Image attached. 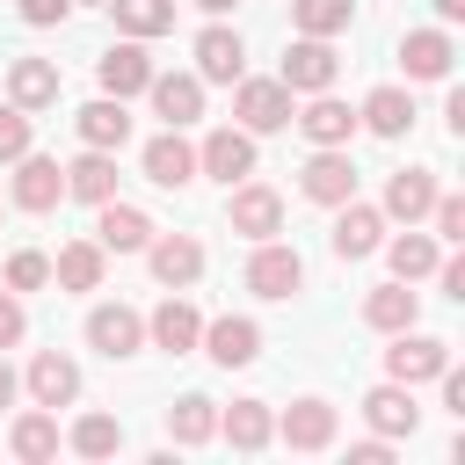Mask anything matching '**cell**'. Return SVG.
Listing matches in <instances>:
<instances>
[{"label":"cell","mask_w":465,"mask_h":465,"mask_svg":"<svg viewBox=\"0 0 465 465\" xmlns=\"http://www.w3.org/2000/svg\"><path fill=\"white\" fill-rule=\"evenodd\" d=\"M247 291H254V298H291V291H305V262H298V247H283V240H254Z\"/></svg>","instance_id":"1"},{"label":"cell","mask_w":465,"mask_h":465,"mask_svg":"<svg viewBox=\"0 0 465 465\" xmlns=\"http://www.w3.org/2000/svg\"><path fill=\"white\" fill-rule=\"evenodd\" d=\"M334 73H341V58H334V44L327 36H298L291 51H283V87L291 94H320V87H334Z\"/></svg>","instance_id":"2"},{"label":"cell","mask_w":465,"mask_h":465,"mask_svg":"<svg viewBox=\"0 0 465 465\" xmlns=\"http://www.w3.org/2000/svg\"><path fill=\"white\" fill-rule=\"evenodd\" d=\"M225 225H232L240 240H276V232H283V196L262 189V182H240L232 203H225Z\"/></svg>","instance_id":"3"},{"label":"cell","mask_w":465,"mask_h":465,"mask_svg":"<svg viewBox=\"0 0 465 465\" xmlns=\"http://www.w3.org/2000/svg\"><path fill=\"white\" fill-rule=\"evenodd\" d=\"M443 363H450V341L414 334V327H400L392 349H385V378H400V385H421V378H436Z\"/></svg>","instance_id":"4"},{"label":"cell","mask_w":465,"mask_h":465,"mask_svg":"<svg viewBox=\"0 0 465 465\" xmlns=\"http://www.w3.org/2000/svg\"><path fill=\"white\" fill-rule=\"evenodd\" d=\"M94 73H102V94H116V102H131V94H145V80H153V58H145V36H124V44H109Z\"/></svg>","instance_id":"5"},{"label":"cell","mask_w":465,"mask_h":465,"mask_svg":"<svg viewBox=\"0 0 465 465\" xmlns=\"http://www.w3.org/2000/svg\"><path fill=\"white\" fill-rule=\"evenodd\" d=\"M232 116H240V131H283L291 124V87L283 80H240Z\"/></svg>","instance_id":"6"},{"label":"cell","mask_w":465,"mask_h":465,"mask_svg":"<svg viewBox=\"0 0 465 465\" xmlns=\"http://www.w3.org/2000/svg\"><path fill=\"white\" fill-rule=\"evenodd\" d=\"M298 189H305L312 203H349V196H356V167H349V153H341V145H320V153L298 167Z\"/></svg>","instance_id":"7"},{"label":"cell","mask_w":465,"mask_h":465,"mask_svg":"<svg viewBox=\"0 0 465 465\" xmlns=\"http://www.w3.org/2000/svg\"><path fill=\"white\" fill-rule=\"evenodd\" d=\"M138 341H145V320H138L131 305H94V312H87V349H102L109 363L138 356Z\"/></svg>","instance_id":"8"},{"label":"cell","mask_w":465,"mask_h":465,"mask_svg":"<svg viewBox=\"0 0 465 465\" xmlns=\"http://www.w3.org/2000/svg\"><path fill=\"white\" fill-rule=\"evenodd\" d=\"M341 218H334V254L341 262H363V254H378L385 247V211H371V203H334Z\"/></svg>","instance_id":"9"},{"label":"cell","mask_w":465,"mask_h":465,"mask_svg":"<svg viewBox=\"0 0 465 465\" xmlns=\"http://www.w3.org/2000/svg\"><path fill=\"white\" fill-rule=\"evenodd\" d=\"M145 94H153V109L167 116V131H182V124L203 116V80H196V73H153Z\"/></svg>","instance_id":"10"},{"label":"cell","mask_w":465,"mask_h":465,"mask_svg":"<svg viewBox=\"0 0 465 465\" xmlns=\"http://www.w3.org/2000/svg\"><path fill=\"white\" fill-rule=\"evenodd\" d=\"M291 124H298L312 145H349V138H356V109H349V102H334L327 87H320L305 109H291Z\"/></svg>","instance_id":"11"},{"label":"cell","mask_w":465,"mask_h":465,"mask_svg":"<svg viewBox=\"0 0 465 465\" xmlns=\"http://www.w3.org/2000/svg\"><path fill=\"white\" fill-rule=\"evenodd\" d=\"M196 167H203V174H218V182L232 189V182H247V174H254V138H247V131H211V138L196 145Z\"/></svg>","instance_id":"12"},{"label":"cell","mask_w":465,"mask_h":465,"mask_svg":"<svg viewBox=\"0 0 465 465\" xmlns=\"http://www.w3.org/2000/svg\"><path fill=\"white\" fill-rule=\"evenodd\" d=\"M196 341H203V356H211V363H225V371H240V363H254V356H262V327H254V320H232V312H225V320H211Z\"/></svg>","instance_id":"13"},{"label":"cell","mask_w":465,"mask_h":465,"mask_svg":"<svg viewBox=\"0 0 465 465\" xmlns=\"http://www.w3.org/2000/svg\"><path fill=\"white\" fill-rule=\"evenodd\" d=\"M58 196H65V167L44 160V153H22V160H15V203H22V211H51Z\"/></svg>","instance_id":"14"},{"label":"cell","mask_w":465,"mask_h":465,"mask_svg":"<svg viewBox=\"0 0 465 465\" xmlns=\"http://www.w3.org/2000/svg\"><path fill=\"white\" fill-rule=\"evenodd\" d=\"M145 240H153V218L109 196V203H102V218H94V247H102V254H138Z\"/></svg>","instance_id":"15"},{"label":"cell","mask_w":465,"mask_h":465,"mask_svg":"<svg viewBox=\"0 0 465 465\" xmlns=\"http://www.w3.org/2000/svg\"><path fill=\"white\" fill-rule=\"evenodd\" d=\"M145 262H153V276H160L167 291H182V283H196V276H203V247H196L189 232H167V240H145Z\"/></svg>","instance_id":"16"},{"label":"cell","mask_w":465,"mask_h":465,"mask_svg":"<svg viewBox=\"0 0 465 465\" xmlns=\"http://www.w3.org/2000/svg\"><path fill=\"white\" fill-rule=\"evenodd\" d=\"M29 400H36V407H73V400H80V363L58 356V349H44V356L29 363Z\"/></svg>","instance_id":"17"},{"label":"cell","mask_w":465,"mask_h":465,"mask_svg":"<svg viewBox=\"0 0 465 465\" xmlns=\"http://www.w3.org/2000/svg\"><path fill=\"white\" fill-rule=\"evenodd\" d=\"M363 421H371L378 436H414V429H421V407H414V385H400V378H392V385H378V392L363 400Z\"/></svg>","instance_id":"18"},{"label":"cell","mask_w":465,"mask_h":465,"mask_svg":"<svg viewBox=\"0 0 465 465\" xmlns=\"http://www.w3.org/2000/svg\"><path fill=\"white\" fill-rule=\"evenodd\" d=\"M276 436H283L291 450H327V443H334V407H327V400H291L283 421H276Z\"/></svg>","instance_id":"19"},{"label":"cell","mask_w":465,"mask_h":465,"mask_svg":"<svg viewBox=\"0 0 465 465\" xmlns=\"http://www.w3.org/2000/svg\"><path fill=\"white\" fill-rule=\"evenodd\" d=\"M240 65H247V44H240V29L211 22V29L196 36V80H240Z\"/></svg>","instance_id":"20"},{"label":"cell","mask_w":465,"mask_h":465,"mask_svg":"<svg viewBox=\"0 0 465 465\" xmlns=\"http://www.w3.org/2000/svg\"><path fill=\"white\" fill-rule=\"evenodd\" d=\"M145 182L189 189V182H196V145H182V131H160V138L145 145Z\"/></svg>","instance_id":"21"},{"label":"cell","mask_w":465,"mask_h":465,"mask_svg":"<svg viewBox=\"0 0 465 465\" xmlns=\"http://www.w3.org/2000/svg\"><path fill=\"white\" fill-rule=\"evenodd\" d=\"M145 334H153L167 356H189V349H196V334H203V312H196L189 298H160V312L145 320Z\"/></svg>","instance_id":"22"},{"label":"cell","mask_w":465,"mask_h":465,"mask_svg":"<svg viewBox=\"0 0 465 465\" xmlns=\"http://www.w3.org/2000/svg\"><path fill=\"white\" fill-rule=\"evenodd\" d=\"M7 102L15 109H51L58 102V65L51 58H15L7 65Z\"/></svg>","instance_id":"23"},{"label":"cell","mask_w":465,"mask_h":465,"mask_svg":"<svg viewBox=\"0 0 465 465\" xmlns=\"http://www.w3.org/2000/svg\"><path fill=\"white\" fill-rule=\"evenodd\" d=\"M363 320H371L378 334H400V327H414V320H421V291H407V283L392 276V283H378V291L363 298Z\"/></svg>","instance_id":"24"},{"label":"cell","mask_w":465,"mask_h":465,"mask_svg":"<svg viewBox=\"0 0 465 465\" xmlns=\"http://www.w3.org/2000/svg\"><path fill=\"white\" fill-rule=\"evenodd\" d=\"M400 65H407V80H443L450 73V36L443 29H407L400 36Z\"/></svg>","instance_id":"25"},{"label":"cell","mask_w":465,"mask_h":465,"mask_svg":"<svg viewBox=\"0 0 465 465\" xmlns=\"http://www.w3.org/2000/svg\"><path fill=\"white\" fill-rule=\"evenodd\" d=\"M65 196H80V203H109V196H116V160H109L102 145H87V153L65 167Z\"/></svg>","instance_id":"26"},{"label":"cell","mask_w":465,"mask_h":465,"mask_svg":"<svg viewBox=\"0 0 465 465\" xmlns=\"http://www.w3.org/2000/svg\"><path fill=\"white\" fill-rule=\"evenodd\" d=\"M429 203H436V174L429 167H400L392 182H385V218H429Z\"/></svg>","instance_id":"27"},{"label":"cell","mask_w":465,"mask_h":465,"mask_svg":"<svg viewBox=\"0 0 465 465\" xmlns=\"http://www.w3.org/2000/svg\"><path fill=\"white\" fill-rule=\"evenodd\" d=\"M218 429H225V443H232V450H262V443L276 436V414H269L262 400H232V407L218 414Z\"/></svg>","instance_id":"28"},{"label":"cell","mask_w":465,"mask_h":465,"mask_svg":"<svg viewBox=\"0 0 465 465\" xmlns=\"http://www.w3.org/2000/svg\"><path fill=\"white\" fill-rule=\"evenodd\" d=\"M7 450H15L22 465H44V458H58V414H51V407L22 414V421L7 429Z\"/></svg>","instance_id":"29"},{"label":"cell","mask_w":465,"mask_h":465,"mask_svg":"<svg viewBox=\"0 0 465 465\" xmlns=\"http://www.w3.org/2000/svg\"><path fill=\"white\" fill-rule=\"evenodd\" d=\"M356 124H371L378 138H400V131L414 124V102H407V87H371V94H363V109H356Z\"/></svg>","instance_id":"30"},{"label":"cell","mask_w":465,"mask_h":465,"mask_svg":"<svg viewBox=\"0 0 465 465\" xmlns=\"http://www.w3.org/2000/svg\"><path fill=\"white\" fill-rule=\"evenodd\" d=\"M73 124H80V138H87V145H102V153H116V145L131 138V116H124V102H116V94L87 102V109H80Z\"/></svg>","instance_id":"31"},{"label":"cell","mask_w":465,"mask_h":465,"mask_svg":"<svg viewBox=\"0 0 465 465\" xmlns=\"http://www.w3.org/2000/svg\"><path fill=\"white\" fill-rule=\"evenodd\" d=\"M167 436H174V443H211V436H218V407H211L203 392H182V400L167 407Z\"/></svg>","instance_id":"32"},{"label":"cell","mask_w":465,"mask_h":465,"mask_svg":"<svg viewBox=\"0 0 465 465\" xmlns=\"http://www.w3.org/2000/svg\"><path fill=\"white\" fill-rule=\"evenodd\" d=\"M102 7L116 15L124 36H167L174 29V0H102Z\"/></svg>","instance_id":"33"},{"label":"cell","mask_w":465,"mask_h":465,"mask_svg":"<svg viewBox=\"0 0 465 465\" xmlns=\"http://www.w3.org/2000/svg\"><path fill=\"white\" fill-rule=\"evenodd\" d=\"M51 276H58L65 291H102V247H94V240H73V247H58Z\"/></svg>","instance_id":"34"},{"label":"cell","mask_w":465,"mask_h":465,"mask_svg":"<svg viewBox=\"0 0 465 465\" xmlns=\"http://www.w3.org/2000/svg\"><path fill=\"white\" fill-rule=\"evenodd\" d=\"M349 15H356V0H291L298 36H341V29H349Z\"/></svg>","instance_id":"35"},{"label":"cell","mask_w":465,"mask_h":465,"mask_svg":"<svg viewBox=\"0 0 465 465\" xmlns=\"http://www.w3.org/2000/svg\"><path fill=\"white\" fill-rule=\"evenodd\" d=\"M385 254H392V276H400V283H421V276H429V269L443 262V254H436V240H421L414 225H407V232H400V240H392Z\"/></svg>","instance_id":"36"},{"label":"cell","mask_w":465,"mask_h":465,"mask_svg":"<svg viewBox=\"0 0 465 465\" xmlns=\"http://www.w3.org/2000/svg\"><path fill=\"white\" fill-rule=\"evenodd\" d=\"M73 450H80V458L124 450V421H116V414H80V421H73Z\"/></svg>","instance_id":"37"},{"label":"cell","mask_w":465,"mask_h":465,"mask_svg":"<svg viewBox=\"0 0 465 465\" xmlns=\"http://www.w3.org/2000/svg\"><path fill=\"white\" fill-rule=\"evenodd\" d=\"M44 283H51V254H36V247L7 254V291H44Z\"/></svg>","instance_id":"38"},{"label":"cell","mask_w":465,"mask_h":465,"mask_svg":"<svg viewBox=\"0 0 465 465\" xmlns=\"http://www.w3.org/2000/svg\"><path fill=\"white\" fill-rule=\"evenodd\" d=\"M22 153H29V109L7 102L0 109V160H22Z\"/></svg>","instance_id":"39"},{"label":"cell","mask_w":465,"mask_h":465,"mask_svg":"<svg viewBox=\"0 0 465 465\" xmlns=\"http://www.w3.org/2000/svg\"><path fill=\"white\" fill-rule=\"evenodd\" d=\"M429 218H436V240H450V247L465 240V196H436Z\"/></svg>","instance_id":"40"},{"label":"cell","mask_w":465,"mask_h":465,"mask_svg":"<svg viewBox=\"0 0 465 465\" xmlns=\"http://www.w3.org/2000/svg\"><path fill=\"white\" fill-rule=\"evenodd\" d=\"M22 327H29V320H22V298H15V291H0V349H15V341H22Z\"/></svg>","instance_id":"41"},{"label":"cell","mask_w":465,"mask_h":465,"mask_svg":"<svg viewBox=\"0 0 465 465\" xmlns=\"http://www.w3.org/2000/svg\"><path fill=\"white\" fill-rule=\"evenodd\" d=\"M65 7H73V0H22V22L51 29V22H65Z\"/></svg>","instance_id":"42"},{"label":"cell","mask_w":465,"mask_h":465,"mask_svg":"<svg viewBox=\"0 0 465 465\" xmlns=\"http://www.w3.org/2000/svg\"><path fill=\"white\" fill-rule=\"evenodd\" d=\"M349 465H392V436H371V443H356V450H349Z\"/></svg>","instance_id":"43"},{"label":"cell","mask_w":465,"mask_h":465,"mask_svg":"<svg viewBox=\"0 0 465 465\" xmlns=\"http://www.w3.org/2000/svg\"><path fill=\"white\" fill-rule=\"evenodd\" d=\"M429 276H436V283H443V291H450V298H465V262H436V269H429Z\"/></svg>","instance_id":"44"},{"label":"cell","mask_w":465,"mask_h":465,"mask_svg":"<svg viewBox=\"0 0 465 465\" xmlns=\"http://www.w3.org/2000/svg\"><path fill=\"white\" fill-rule=\"evenodd\" d=\"M0 407H15V371H7V356H0Z\"/></svg>","instance_id":"45"},{"label":"cell","mask_w":465,"mask_h":465,"mask_svg":"<svg viewBox=\"0 0 465 465\" xmlns=\"http://www.w3.org/2000/svg\"><path fill=\"white\" fill-rule=\"evenodd\" d=\"M436 15L443 22H465V0H436Z\"/></svg>","instance_id":"46"},{"label":"cell","mask_w":465,"mask_h":465,"mask_svg":"<svg viewBox=\"0 0 465 465\" xmlns=\"http://www.w3.org/2000/svg\"><path fill=\"white\" fill-rule=\"evenodd\" d=\"M196 7H203V15H225V7H232V0H196Z\"/></svg>","instance_id":"47"}]
</instances>
